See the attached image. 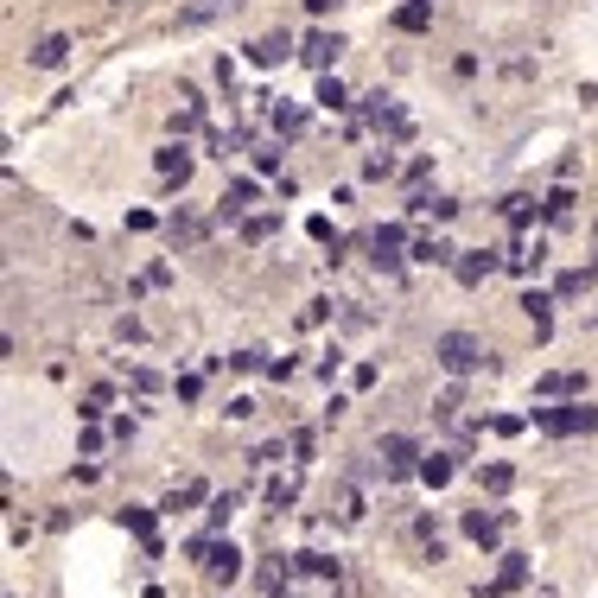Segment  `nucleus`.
<instances>
[{
    "label": "nucleus",
    "mask_w": 598,
    "mask_h": 598,
    "mask_svg": "<svg viewBox=\"0 0 598 598\" xmlns=\"http://www.w3.org/2000/svg\"><path fill=\"white\" fill-rule=\"evenodd\" d=\"M274 592H280V598H344L338 560H325V554H293V567L274 573Z\"/></svg>",
    "instance_id": "1"
},
{
    "label": "nucleus",
    "mask_w": 598,
    "mask_h": 598,
    "mask_svg": "<svg viewBox=\"0 0 598 598\" xmlns=\"http://www.w3.org/2000/svg\"><path fill=\"white\" fill-rule=\"evenodd\" d=\"M433 357L452 369V376H471V369H490V350L484 338H471V331H439L433 338Z\"/></svg>",
    "instance_id": "2"
},
{
    "label": "nucleus",
    "mask_w": 598,
    "mask_h": 598,
    "mask_svg": "<svg viewBox=\"0 0 598 598\" xmlns=\"http://www.w3.org/2000/svg\"><path fill=\"white\" fill-rule=\"evenodd\" d=\"M249 0H185L179 7V32H204V26H217V20H230V13H242Z\"/></svg>",
    "instance_id": "3"
},
{
    "label": "nucleus",
    "mask_w": 598,
    "mask_h": 598,
    "mask_svg": "<svg viewBox=\"0 0 598 598\" xmlns=\"http://www.w3.org/2000/svg\"><path fill=\"white\" fill-rule=\"evenodd\" d=\"M535 427H548V433H592L598 408H535Z\"/></svg>",
    "instance_id": "4"
},
{
    "label": "nucleus",
    "mask_w": 598,
    "mask_h": 598,
    "mask_svg": "<svg viewBox=\"0 0 598 598\" xmlns=\"http://www.w3.org/2000/svg\"><path fill=\"white\" fill-rule=\"evenodd\" d=\"M382 459H389L395 478H408V471H420V452H414V439L408 433H389L382 439Z\"/></svg>",
    "instance_id": "5"
},
{
    "label": "nucleus",
    "mask_w": 598,
    "mask_h": 598,
    "mask_svg": "<svg viewBox=\"0 0 598 598\" xmlns=\"http://www.w3.org/2000/svg\"><path fill=\"white\" fill-rule=\"evenodd\" d=\"M198 554H204V573H217V579H236V567H242L236 548H210V541H198Z\"/></svg>",
    "instance_id": "6"
},
{
    "label": "nucleus",
    "mask_w": 598,
    "mask_h": 598,
    "mask_svg": "<svg viewBox=\"0 0 598 598\" xmlns=\"http://www.w3.org/2000/svg\"><path fill=\"white\" fill-rule=\"evenodd\" d=\"M64 58H70V39H64V32H51V39L32 45V64H39V70H58Z\"/></svg>",
    "instance_id": "7"
},
{
    "label": "nucleus",
    "mask_w": 598,
    "mask_h": 598,
    "mask_svg": "<svg viewBox=\"0 0 598 598\" xmlns=\"http://www.w3.org/2000/svg\"><path fill=\"white\" fill-rule=\"evenodd\" d=\"M287 51H293V45H287V32H268V39H255V45H249V58H255V64H280Z\"/></svg>",
    "instance_id": "8"
},
{
    "label": "nucleus",
    "mask_w": 598,
    "mask_h": 598,
    "mask_svg": "<svg viewBox=\"0 0 598 598\" xmlns=\"http://www.w3.org/2000/svg\"><path fill=\"white\" fill-rule=\"evenodd\" d=\"M338 51H344V45L331 39V32H312V39H306V64H319V70H325L331 58H338Z\"/></svg>",
    "instance_id": "9"
},
{
    "label": "nucleus",
    "mask_w": 598,
    "mask_h": 598,
    "mask_svg": "<svg viewBox=\"0 0 598 598\" xmlns=\"http://www.w3.org/2000/svg\"><path fill=\"white\" fill-rule=\"evenodd\" d=\"M586 389V376H573V369H560V376H541V395H579Z\"/></svg>",
    "instance_id": "10"
},
{
    "label": "nucleus",
    "mask_w": 598,
    "mask_h": 598,
    "mask_svg": "<svg viewBox=\"0 0 598 598\" xmlns=\"http://www.w3.org/2000/svg\"><path fill=\"white\" fill-rule=\"evenodd\" d=\"M465 535H471V541H484V548H490V541H497V516H484V509H471V516H465Z\"/></svg>",
    "instance_id": "11"
},
{
    "label": "nucleus",
    "mask_w": 598,
    "mask_h": 598,
    "mask_svg": "<svg viewBox=\"0 0 598 598\" xmlns=\"http://www.w3.org/2000/svg\"><path fill=\"white\" fill-rule=\"evenodd\" d=\"M427 20H433V7H427V0H414V7H401V13H395V26H401V32H420Z\"/></svg>",
    "instance_id": "12"
},
{
    "label": "nucleus",
    "mask_w": 598,
    "mask_h": 598,
    "mask_svg": "<svg viewBox=\"0 0 598 598\" xmlns=\"http://www.w3.org/2000/svg\"><path fill=\"white\" fill-rule=\"evenodd\" d=\"M249 204H255V185L249 179H236L230 191H223V210H230V217H236V210H249Z\"/></svg>",
    "instance_id": "13"
},
{
    "label": "nucleus",
    "mask_w": 598,
    "mask_h": 598,
    "mask_svg": "<svg viewBox=\"0 0 598 598\" xmlns=\"http://www.w3.org/2000/svg\"><path fill=\"white\" fill-rule=\"evenodd\" d=\"M376 261H382V268H395V261H401V230H382L376 236Z\"/></svg>",
    "instance_id": "14"
},
{
    "label": "nucleus",
    "mask_w": 598,
    "mask_h": 598,
    "mask_svg": "<svg viewBox=\"0 0 598 598\" xmlns=\"http://www.w3.org/2000/svg\"><path fill=\"white\" fill-rule=\"evenodd\" d=\"M153 166H160V172H166V179H185V172H191V160H185V153H179V147H166V153H160V160H153Z\"/></svg>",
    "instance_id": "15"
},
{
    "label": "nucleus",
    "mask_w": 598,
    "mask_h": 598,
    "mask_svg": "<svg viewBox=\"0 0 598 598\" xmlns=\"http://www.w3.org/2000/svg\"><path fill=\"white\" fill-rule=\"evenodd\" d=\"M522 312L535 319V331H548V293H529V299H522Z\"/></svg>",
    "instance_id": "16"
},
{
    "label": "nucleus",
    "mask_w": 598,
    "mask_h": 598,
    "mask_svg": "<svg viewBox=\"0 0 598 598\" xmlns=\"http://www.w3.org/2000/svg\"><path fill=\"white\" fill-rule=\"evenodd\" d=\"M420 478H427V484H446V478H452V465L433 452V459H420Z\"/></svg>",
    "instance_id": "17"
},
{
    "label": "nucleus",
    "mask_w": 598,
    "mask_h": 598,
    "mask_svg": "<svg viewBox=\"0 0 598 598\" xmlns=\"http://www.w3.org/2000/svg\"><path fill=\"white\" fill-rule=\"evenodd\" d=\"M338 522H363V503H357V490H338Z\"/></svg>",
    "instance_id": "18"
},
{
    "label": "nucleus",
    "mask_w": 598,
    "mask_h": 598,
    "mask_svg": "<svg viewBox=\"0 0 598 598\" xmlns=\"http://www.w3.org/2000/svg\"><path fill=\"white\" fill-rule=\"evenodd\" d=\"M242 236H249V242H268V236H274V217H249V223H242Z\"/></svg>",
    "instance_id": "19"
},
{
    "label": "nucleus",
    "mask_w": 598,
    "mask_h": 598,
    "mask_svg": "<svg viewBox=\"0 0 598 598\" xmlns=\"http://www.w3.org/2000/svg\"><path fill=\"white\" fill-rule=\"evenodd\" d=\"M230 509H236V497H210V529H223V522H230Z\"/></svg>",
    "instance_id": "20"
},
{
    "label": "nucleus",
    "mask_w": 598,
    "mask_h": 598,
    "mask_svg": "<svg viewBox=\"0 0 598 598\" xmlns=\"http://www.w3.org/2000/svg\"><path fill=\"white\" fill-rule=\"evenodd\" d=\"M529 210H535V198H503V217H509V223H522Z\"/></svg>",
    "instance_id": "21"
},
{
    "label": "nucleus",
    "mask_w": 598,
    "mask_h": 598,
    "mask_svg": "<svg viewBox=\"0 0 598 598\" xmlns=\"http://www.w3.org/2000/svg\"><path fill=\"white\" fill-rule=\"evenodd\" d=\"M306 7H312V13H331V7H338V0H306Z\"/></svg>",
    "instance_id": "22"
},
{
    "label": "nucleus",
    "mask_w": 598,
    "mask_h": 598,
    "mask_svg": "<svg viewBox=\"0 0 598 598\" xmlns=\"http://www.w3.org/2000/svg\"><path fill=\"white\" fill-rule=\"evenodd\" d=\"M115 7H147V0H115Z\"/></svg>",
    "instance_id": "23"
},
{
    "label": "nucleus",
    "mask_w": 598,
    "mask_h": 598,
    "mask_svg": "<svg viewBox=\"0 0 598 598\" xmlns=\"http://www.w3.org/2000/svg\"><path fill=\"white\" fill-rule=\"evenodd\" d=\"M7 598H20V592H7Z\"/></svg>",
    "instance_id": "24"
}]
</instances>
